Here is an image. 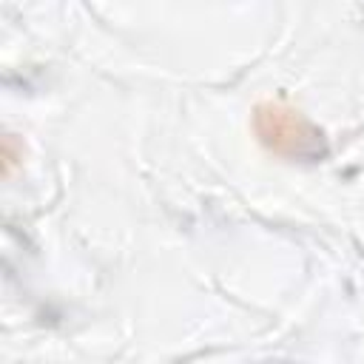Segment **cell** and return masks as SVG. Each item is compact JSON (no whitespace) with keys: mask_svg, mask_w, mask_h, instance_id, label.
<instances>
[{"mask_svg":"<svg viewBox=\"0 0 364 364\" xmlns=\"http://www.w3.org/2000/svg\"><path fill=\"white\" fill-rule=\"evenodd\" d=\"M264 119H270V131H262L264 136H270L273 134V148H279L282 145V139H290L293 142V151L299 154V151H304V145H301V134H299V125H301V119L296 117V114H284V111H279V108H273L270 114H262Z\"/></svg>","mask_w":364,"mask_h":364,"instance_id":"obj_1","label":"cell"}]
</instances>
